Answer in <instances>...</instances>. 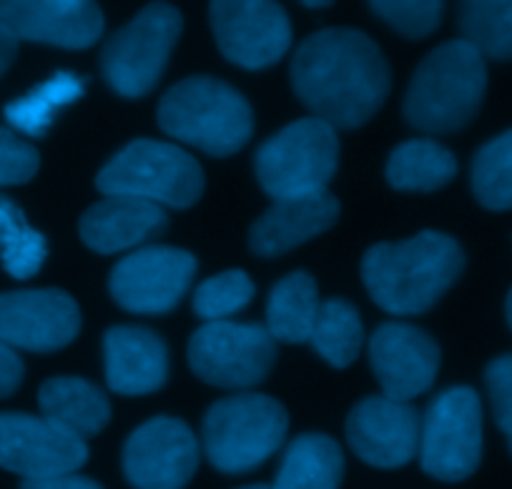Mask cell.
Segmentation results:
<instances>
[{"label": "cell", "mask_w": 512, "mask_h": 489, "mask_svg": "<svg viewBox=\"0 0 512 489\" xmlns=\"http://www.w3.org/2000/svg\"><path fill=\"white\" fill-rule=\"evenodd\" d=\"M292 86L314 118L334 131L357 128L390 96V66L362 31L324 28L294 53Z\"/></svg>", "instance_id": "obj_1"}, {"label": "cell", "mask_w": 512, "mask_h": 489, "mask_svg": "<svg viewBox=\"0 0 512 489\" xmlns=\"http://www.w3.org/2000/svg\"><path fill=\"white\" fill-rule=\"evenodd\" d=\"M465 269L462 246L440 231H420L364 254L362 281L374 304L397 316L432 309Z\"/></svg>", "instance_id": "obj_2"}, {"label": "cell", "mask_w": 512, "mask_h": 489, "mask_svg": "<svg viewBox=\"0 0 512 489\" xmlns=\"http://www.w3.org/2000/svg\"><path fill=\"white\" fill-rule=\"evenodd\" d=\"M485 58L467 41L442 43L417 66L405 96V118L422 133H452L477 116L485 98Z\"/></svg>", "instance_id": "obj_3"}, {"label": "cell", "mask_w": 512, "mask_h": 489, "mask_svg": "<svg viewBox=\"0 0 512 489\" xmlns=\"http://www.w3.org/2000/svg\"><path fill=\"white\" fill-rule=\"evenodd\" d=\"M159 126L176 141L224 158L241 151L254 131L251 106L219 78L191 76L166 91L159 103Z\"/></svg>", "instance_id": "obj_4"}, {"label": "cell", "mask_w": 512, "mask_h": 489, "mask_svg": "<svg viewBox=\"0 0 512 489\" xmlns=\"http://www.w3.org/2000/svg\"><path fill=\"white\" fill-rule=\"evenodd\" d=\"M96 189L106 196H131L189 209L204 194V171L184 148L139 138L103 166L96 176Z\"/></svg>", "instance_id": "obj_5"}, {"label": "cell", "mask_w": 512, "mask_h": 489, "mask_svg": "<svg viewBox=\"0 0 512 489\" xmlns=\"http://www.w3.org/2000/svg\"><path fill=\"white\" fill-rule=\"evenodd\" d=\"M287 409L267 394L224 397L204 417V452L211 467L244 474L267 462L287 437Z\"/></svg>", "instance_id": "obj_6"}, {"label": "cell", "mask_w": 512, "mask_h": 489, "mask_svg": "<svg viewBox=\"0 0 512 489\" xmlns=\"http://www.w3.org/2000/svg\"><path fill=\"white\" fill-rule=\"evenodd\" d=\"M339 161L337 131L319 118H299L259 146L256 179L272 199L327 191Z\"/></svg>", "instance_id": "obj_7"}, {"label": "cell", "mask_w": 512, "mask_h": 489, "mask_svg": "<svg viewBox=\"0 0 512 489\" xmlns=\"http://www.w3.org/2000/svg\"><path fill=\"white\" fill-rule=\"evenodd\" d=\"M181 26L176 8L151 3L113 33L101 51V71L108 86L123 98H144L154 91L179 41Z\"/></svg>", "instance_id": "obj_8"}, {"label": "cell", "mask_w": 512, "mask_h": 489, "mask_svg": "<svg viewBox=\"0 0 512 489\" xmlns=\"http://www.w3.org/2000/svg\"><path fill=\"white\" fill-rule=\"evenodd\" d=\"M482 459V407L470 387L442 392L420 429V464L440 482L472 477Z\"/></svg>", "instance_id": "obj_9"}, {"label": "cell", "mask_w": 512, "mask_h": 489, "mask_svg": "<svg viewBox=\"0 0 512 489\" xmlns=\"http://www.w3.org/2000/svg\"><path fill=\"white\" fill-rule=\"evenodd\" d=\"M277 342L259 324L206 321L189 342V364L199 379L221 389H246L267 379Z\"/></svg>", "instance_id": "obj_10"}, {"label": "cell", "mask_w": 512, "mask_h": 489, "mask_svg": "<svg viewBox=\"0 0 512 489\" xmlns=\"http://www.w3.org/2000/svg\"><path fill=\"white\" fill-rule=\"evenodd\" d=\"M209 13L219 51L246 71L274 66L292 46V23L277 3L219 0Z\"/></svg>", "instance_id": "obj_11"}, {"label": "cell", "mask_w": 512, "mask_h": 489, "mask_svg": "<svg viewBox=\"0 0 512 489\" xmlns=\"http://www.w3.org/2000/svg\"><path fill=\"white\" fill-rule=\"evenodd\" d=\"M86 459V442L43 414H0V469L23 479H51L76 474Z\"/></svg>", "instance_id": "obj_12"}, {"label": "cell", "mask_w": 512, "mask_h": 489, "mask_svg": "<svg viewBox=\"0 0 512 489\" xmlns=\"http://www.w3.org/2000/svg\"><path fill=\"white\" fill-rule=\"evenodd\" d=\"M196 274L194 254L171 246H149L123 256L111 271V296L134 314H166L189 291Z\"/></svg>", "instance_id": "obj_13"}, {"label": "cell", "mask_w": 512, "mask_h": 489, "mask_svg": "<svg viewBox=\"0 0 512 489\" xmlns=\"http://www.w3.org/2000/svg\"><path fill=\"white\" fill-rule=\"evenodd\" d=\"M196 467L199 442L181 419H149L123 444V474L134 489H184Z\"/></svg>", "instance_id": "obj_14"}, {"label": "cell", "mask_w": 512, "mask_h": 489, "mask_svg": "<svg viewBox=\"0 0 512 489\" xmlns=\"http://www.w3.org/2000/svg\"><path fill=\"white\" fill-rule=\"evenodd\" d=\"M81 332V311L61 289H23L0 294V342L23 352L51 354Z\"/></svg>", "instance_id": "obj_15"}, {"label": "cell", "mask_w": 512, "mask_h": 489, "mask_svg": "<svg viewBox=\"0 0 512 489\" xmlns=\"http://www.w3.org/2000/svg\"><path fill=\"white\" fill-rule=\"evenodd\" d=\"M369 362L384 397L407 404L435 382L440 347L417 326L390 321L369 339Z\"/></svg>", "instance_id": "obj_16"}, {"label": "cell", "mask_w": 512, "mask_h": 489, "mask_svg": "<svg viewBox=\"0 0 512 489\" xmlns=\"http://www.w3.org/2000/svg\"><path fill=\"white\" fill-rule=\"evenodd\" d=\"M422 419L405 402L367 397L349 412L347 442L362 462L397 469L420 452Z\"/></svg>", "instance_id": "obj_17"}, {"label": "cell", "mask_w": 512, "mask_h": 489, "mask_svg": "<svg viewBox=\"0 0 512 489\" xmlns=\"http://www.w3.org/2000/svg\"><path fill=\"white\" fill-rule=\"evenodd\" d=\"M0 26L18 41L78 51L101 38L103 13L86 0H6L0 3Z\"/></svg>", "instance_id": "obj_18"}, {"label": "cell", "mask_w": 512, "mask_h": 489, "mask_svg": "<svg viewBox=\"0 0 512 489\" xmlns=\"http://www.w3.org/2000/svg\"><path fill=\"white\" fill-rule=\"evenodd\" d=\"M106 382L111 392L141 397L164 387L169 377V349L144 326H113L103 339Z\"/></svg>", "instance_id": "obj_19"}, {"label": "cell", "mask_w": 512, "mask_h": 489, "mask_svg": "<svg viewBox=\"0 0 512 489\" xmlns=\"http://www.w3.org/2000/svg\"><path fill=\"white\" fill-rule=\"evenodd\" d=\"M337 219L339 201L329 191L274 199V204L251 226L249 246L259 256H279L329 231Z\"/></svg>", "instance_id": "obj_20"}, {"label": "cell", "mask_w": 512, "mask_h": 489, "mask_svg": "<svg viewBox=\"0 0 512 489\" xmlns=\"http://www.w3.org/2000/svg\"><path fill=\"white\" fill-rule=\"evenodd\" d=\"M166 229V214L159 204L131 196H106L81 216V239L98 254L134 249Z\"/></svg>", "instance_id": "obj_21"}, {"label": "cell", "mask_w": 512, "mask_h": 489, "mask_svg": "<svg viewBox=\"0 0 512 489\" xmlns=\"http://www.w3.org/2000/svg\"><path fill=\"white\" fill-rule=\"evenodd\" d=\"M43 417L73 437H96L111 419V404L98 387L81 377H53L38 392Z\"/></svg>", "instance_id": "obj_22"}, {"label": "cell", "mask_w": 512, "mask_h": 489, "mask_svg": "<svg viewBox=\"0 0 512 489\" xmlns=\"http://www.w3.org/2000/svg\"><path fill=\"white\" fill-rule=\"evenodd\" d=\"M344 454L327 434H302L284 452L272 489H339Z\"/></svg>", "instance_id": "obj_23"}, {"label": "cell", "mask_w": 512, "mask_h": 489, "mask_svg": "<svg viewBox=\"0 0 512 489\" xmlns=\"http://www.w3.org/2000/svg\"><path fill=\"white\" fill-rule=\"evenodd\" d=\"M317 284L307 271H292L272 289L267 304V332L274 342H309L319 314Z\"/></svg>", "instance_id": "obj_24"}, {"label": "cell", "mask_w": 512, "mask_h": 489, "mask_svg": "<svg viewBox=\"0 0 512 489\" xmlns=\"http://www.w3.org/2000/svg\"><path fill=\"white\" fill-rule=\"evenodd\" d=\"M457 174V161L450 148L432 138H412L400 143L387 161V181L397 191H437Z\"/></svg>", "instance_id": "obj_25"}, {"label": "cell", "mask_w": 512, "mask_h": 489, "mask_svg": "<svg viewBox=\"0 0 512 489\" xmlns=\"http://www.w3.org/2000/svg\"><path fill=\"white\" fill-rule=\"evenodd\" d=\"M83 96V81L76 73L58 71L53 73L48 81L33 88L26 96L16 98L3 108L6 121L11 123L16 131L26 133V136H43L48 126L53 123L56 113L68 103L78 101Z\"/></svg>", "instance_id": "obj_26"}, {"label": "cell", "mask_w": 512, "mask_h": 489, "mask_svg": "<svg viewBox=\"0 0 512 489\" xmlns=\"http://www.w3.org/2000/svg\"><path fill=\"white\" fill-rule=\"evenodd\" d=\"M462 41L470 43L482 58H512V0H477L460 8Z\"/></svg>", "instance_id": "obj_27"}, {"label": "cell", "mask_w": 512, "mask_h": 489, "mask_svg": "<svg viewBox=\"0 0 512 489\" xmlns=\"http://www.w3.org/2000/svg\"><path fill=\"white\" fill-rule=\"evenodd\" d=\"M362 337L364 332L357 309L344 299H329L319 306L309 342L317 349L319 357L327 359L332 367L344 369L357 359Z\"/></svg>", "instance_id": "obj_28"}, {"label": "cell", "mask_w": 512, "mask_h": 489, "mask_svg": "<svg viewBox=\"0 0 512 489\" xmlns=\"http://www.w3.org/2000/svg\"><path fill=\"white\" fill-rule=\"evenodd\" d=\"M48 256L43 234L31 229L23 211L11 199L0 196V266L13 279H31Z\"/></svg>", "instance_id": "obj_29"}, {"label": "cell", "mask_w": 512, "mask_h": 489, "mask_svg": "<svg viewBox=\"0 0 512 489\" xmlns=\"http://www.w3.org/2000/svg\"><path fill=\"white\" fill-rule=\"evenodd\" d=\"M472 191L485 209H512V128L477 151L472 163Z\"/></svg>", "instance_id": "obj_30"}, {"label": "cell", "mask_w": 512, "mask_h": 489, "mask_svg": "<svg viewBox=\"0 0 512 489\" xmlns=\"http://www.w3.org/2000/svg\"><path fill=\"white\" fill-rule=\"evenodd\" d=\"M251 296H254V284L246 271L231 269L196 286L194 311L204 321H226V316L244 309Z\"/></svg>", "instance_id": "obj_31"}, {"label": "cell", "mask_w": 512, "mask_h": 489, "mask_svg": "<svg viewBox=\"0 0 512 489\" xmlns=\"http://www.w3.org/2000/svg\"><path fill=\"white\" fill-rule=\"evenodd\" d=\"M374 16L405 38H427L442 21V3L435 0H379L369 3Z\"/></svg>", "instance_id": "obj_32"}, {"label": "cell", "mask_w": 512, "mask_h": 489, "mask_svg": "<svg viewBox=\"0 0 512 489\" xmlns=\"http://www.w3.org/2000/svg\"><path fill=\"white\" fill-rule=\"evenodd\" d=\"M38 151L11 128H0V186L28 184L38 174Z\"/></svg>", "instance_id": "obj_33"}, {"label": "cell", "mask_w": 512, "mask_h": 489, "mask_svg": "<svg viewBox=\"0 0 512 489\" xmlns=\"http://www.w3.org/2000/svg\"><path fill=\"white\" fill-rule=\"evenodd\" d=\"M485 384L497 427L512 439V354H502L487 364Z\"/></svg>", "instance_id": "obj_34"}, {"label": "cell", "mask_w": 512, "mask_h": 489, "mask_svg": "<svg viewBox=\"0 0 512 489\" xmlns=\"http://www.w3.org/2000/svg\"><path fill=\"white\" fill-rule=\"evenodd\" d=\"M23 362L18 357L16 349L6 347V344L0 342V399L11 397L23 382Z\"/></svg>", "instance_id": "obj_35"}, {"label": "cell", "mask_w": 512, "mask_h": 489, "mask_svg": "<svg viewBox=\"0 0 512 489\" xmlns=\"http://www.w3.org/2000/svg\"><path fill=\"white\" fill-rule=\"evenodd\" d=\"M18 489H103L93 479L81 477V474H63V477L51 479H23Z\"/></svg>", "instance_id": "obj_36"}, {"label": "cell", "mask_w": 512, "mask_h": 489, "mask_svg": "<svg viewBox=\"0 0 512 489\" xmlns=\"http://www.w3.org/2000/svg\"><path fill=\"white\" fill-rule=\"evenodd\" d=\"M18 56V38L11 36L6 28L0 26V76L13 66Z\"/></svg>", "instance_id": "obj_37"}, {"label": "cell", "mask_w": 512, "mask_h": 489, "mask_svg": "<svg viewBox=\"0 0 512 489\" xmlns=\"http://www.w3.org/2000/svg\"><path fill=\"white\" fill-rule=\"evenodd\" d=\"M505 311H507V321H510V326H512V289H510V294H507V304H505Z\"/></svg>", "instance_id": "obj_38"}, {"label": "cell", "mask_w": 512, "mask_h": 489, "mask_svg": "<svg viewBox=\"0 0 512 489\" xmlns=\"http://www.w3.org/2000/svg\"><path fill=\"white\" fill-rule=\"evenodd\" d=\"M239 489H272L267 484H249V487H239Z\"/></svg>", "instance_id": "obj_39"}, {"label": "cell", "mask_w": 512, "mask_h": 489, "mask_svg": "<svg viewBox=\"0 0 512 489\" xmlns=\"http://www.w3.org/2000/svg\"><path fill=\"white\" fill-rule=\"evenodd\" d=\"M304 6H307V8H327L329 3H304Z\"/></svg>", "instance_id": "obj_40"}, {"label": "cell", "mask_w": 512, "mask_h": 489, "mask_svg": "<svg viewBox=\"0 0 512 489\" xmlns=\"http://www.w3.org/2000/svg\"><path fill=\"white\" fill-rule=\"evenodd\" d=\"M510 452H512V439H510Z\"/></svg>", "instance_id": "obj_41"}]
</instances>
